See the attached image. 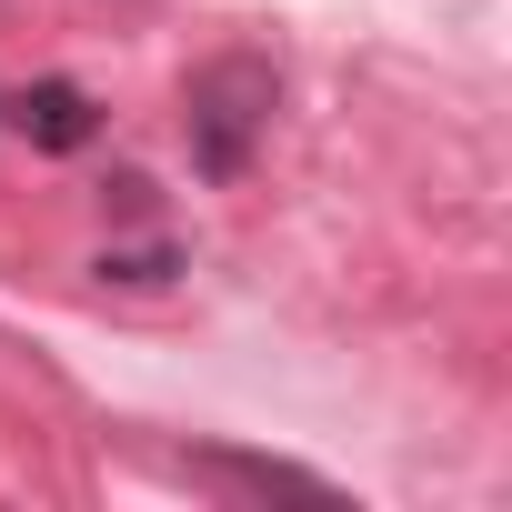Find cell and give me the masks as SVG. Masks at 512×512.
I'll return each mask as SVG.
<instances>
[{
    "instance_id": "cell-1",
    "label": "cell",
    "mask_w": 512,
    "mask_h": 512,
    "mask_svg": "<svg viewBox=\"0 0 512 512\" xmlns=\"http://www.w3.org/2000/svg\"><path fill=\"white\" fill-rule=\"evenodd\" d=\"M272 101H282V71H272L262 51H221V61H201L191 91H181L191 171H201V181H241L251 151H262V131H272Z\"/></svg>"
},
{
    "instance_id": "cell-3",
    "label": "cell",
    "mask_w": 512,
    "mask_h": 512,
    "mask_svg": "<svg viewBox=\"0 0 512 512\" xmlns=\"http://www.w3.org/2000/svg\"><path fill=\"white\" fill-rule=\"evenodd\" d=\"M11 121L41 141V151H81L91 131H101V111H91V91H71V81H31L21 101H11Z\"/></svg>"
},
{
    "instance_id": "cell-2",
    "label": "cell",
    "mask_w": 512,
    "mask_h": 512,
    "mask_svg": "<svg viewBox=\"0 0 512 512\" xmlns=\"http://www.w3.org/2000/svg\"><path fill=\"white\" fill-rule=\"evenodd\" d=\"M181 482H211V492H241V502H342L322 472L272 462V452H181Z\"/></svg>"
}]
</instances>
